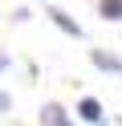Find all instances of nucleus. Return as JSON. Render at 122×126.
I'll return each instance as SVG.
<instances>
[{
	"label": "nucleus",
	"mask_w": 122,
	"mask_h": 126,
	"mask_svg": "<svg viewBox=\"0 0 122 126\" xmlns=\"http://www.w3.org/2000/svg\"><path fill=\"white\" fill-rule=\"evenodd\" d=\"M77 122H86V126H106V106L98 98H77Z\"/></svg>",
	"instance_id": "1"
},
{
	"label": "nucleus",
	"mask_w": 122,
	"mask_h": 126,
	"mask_svg": "<svg viewBox=\"0 0 122 126\" xmlns=\"http://www.w3.org/2000/svg\"><path fill=\"white\" fill-rule=\"evenodd\" d=\"M45 16L53 20V25L61 29L65 37H73V41H81V37H86V29H81V25H77V20H73L69 12H65V8H53V4H45Z\"/></svg>",
	"instance_id": "2"
},
{
	"label": "nucleus",
	"mask_w": 122,
	"mask_h": 126,
	"mask_svg": "<svg viewBox=\"0 0 122 126\" xmlns=\"http://www.w3.org/2000/svg\"><path fill=\"white\" fill-rule=\"evenodd\" d=\"M41 126H77V118H73L61 102H45V106H41Z\"/></svg>",
	"instance_id": "3"
},
{
	"label": "nucleus",
	"mask_w": 122,
	"mask_h": 126,
	"mask_svg": "<svg viewBox=\"0 0 122 126\" xmlns=\"http://www.w3.org/2000/svg\"><path fill=\"white\" fill-rule=\"evenodd\" d=\"M89 65L102 69V73L122 77V57H118V53H110V49H89Z\"/></svg>",
	"instance_id": "4"
},
{
	"label": "nucleus",
	"mask_w": 122,
	"mask_h": 126,
	"mask_svg": "<svg viewBox=\"0 0 122 126\" xmlns=\"http://www.w3.org/2000/svg\"><path fill=\"white\" fill-rule=\"evenodd\" d=\"M98 12L114 25H122V0H98Z\"/></svg>",
	"instance_id": "5"
},
{
	"label": "nucleus",
	"mask_w": 122,
	"mask_h": 126,
	"mask_svg": "<svg viewBox=\"0 0 122 126\" xmlns=\"http://www.w3.org/2000/svg\"><path fill=\"white\" fill-rule=\"evenodd\" d=\"M8 110H12V94H4V90H0V114H8Z\"/></svg>",
	"instance_id": "6"
},
{
	"label": "nucleus",
	"mask_w": 122,
	"mask_h": 126,
	"mask_svg": "<svg viewBox=\"0 0 122 126\" xmlns=\"http://www.w3.org/2000/svg\"><path fill=\"white\" fill-rule=\"evenodd\" d=\"M8 65H12V57H8V49H0V73H4Z\"/></svg>",
	"instance_id": "7"
},
{
	"label": "nucleus",
	"mask_w": 122,
	"mask_h": 126,
	"mask_svg": "<svg viewBox=\"0 0 122 126\" xmlns=\"http://www.w3.org/2000/svg\"><path fill=\"white\" fill-rule=\"evenodd\" d=\"M37 4H49V0H37Z\"/></svg>",
	"instance_id": "8"
}]
</instances>
